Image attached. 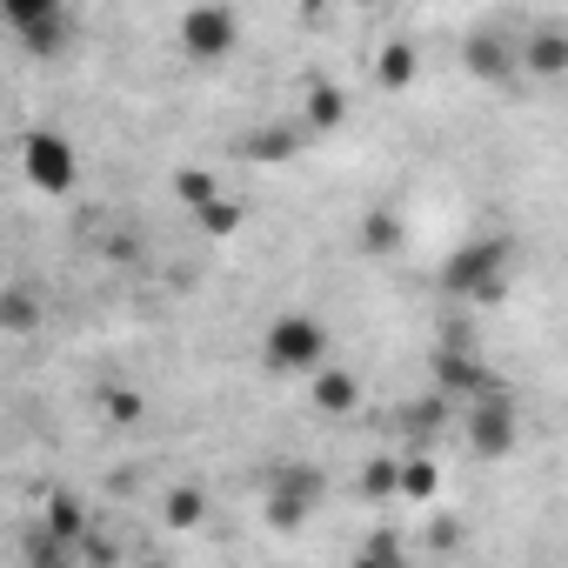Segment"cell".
I'll return each instance as SVG.
<instances>
[{
  "label": "cell",
  "instance_id": "7a4b0ae2",
  "mask_svg": "<svg viewBox=\"0 0 568 568\" xmlns=\"http://www.w3.org/2000/svg\"><path fill=\"white\" fill-rule=\"evenodd\" d=\"M508 281H515V241L508 234H481V241L455 247L448 267H442V288L462 295V302H501Z\"/></svg>",
  "mask_w": 568,
  "mask_h": 568
},
{
  "label": "cell",
  "instance_id": "ba28073f",
  "mask_svg": "<svg viewBox=\"0 0 568 568\" xmlns=\"http://www.w3.org/2000/svg\"><path fill=\"white\" fill-rule=\"evenodd\" d=\"M495 388H501V382L488 375L481 355H468V348H442V355H435V395H442V402H455V395L481 402V395H495Z\"/></svg>",
  "mask_w": 568,
  "mask_h": 568
},
{
  "label": "cell",
  "instance_id": "30bf717a",
  "mask_svg": "<svg viewBox=\"0 0 568 568\" xmlns=\"http://www.w3.org/2000/svg\"><path fill=\"white\" fill-rule=\"evenodd\" d=\"M402 247H408V221H402L395 207H368V214L355 221V254L388 261V254H402Z\"/></svg>",
  "mask_w": 568,
  "mask_h": 568
},
{
  "label": "cell",
  "instance_id": "d4e9b609",
  "mask_svg": "<svg viewBox=\"0 0 568 568\" xmlns=\"http://www.w3.org/2000/svg\"><path fill=\"white\" fill-rule=\"evenodd\" d=\"M355 568H408V561H402V541H395V535H375V541L355 555Z\"/></svg>",
  "mask_w": 568,
  "mask_h": 568
},
{
  "label": "cell",
  "instance_id": "5bb4252c",
  "mask_svg": "<svg viewBox=\"0 0 568 568\" xmlns=\"http://www.w3.org/2000/svg\"><path fill=\"white\" fill-rule=\"evenodd\" d=\"M515 61H521L528 74H541V81H555V74L568 68V34H561V21H548V28H541V34H535V41H528V48H521Z\"/></svg>",
  "mask_w": 568,
  "mask_h": 568
},
{
  "label": "cell",
  "instance_id": "6da1fadb",
  "mask_svg": "<svg viewBox=\"0 0 568 568\" xmlns=\"http://www.w3.org/2000/svg\"><path fill=\"white\" fill-rule=\"evenodd\" d=\"M328 362V328H322V315H308V308H281L267 328H261V368L267 375H315Z\"/></svg>",
  "mask_w": 568,
  "mask_h": 568
},
{
  "label": "cell",
  "instance_id": "3957f363",
  "mask_svg": "<svg viewBox=\"0 0 568 568\" xmlns=\"http://www.w3.org/2000/svg\"><path fill=\"white\" fill-rule=\"evenodd\" d=\"M21 174H28L34 194L68 201V194L81 187V148H74L61 128H28V134H21Z\"/></svg>",
  "mask_w": 568,
  "mask_h": 568
},
{
  "label": "cell",
  "instance_id": "ac0fdd59",
  "mask_svg": "<svg viewBox=\"0 0 568 568\" xmlns=\"http://www.w3.org/2000/svg\"><path fill=\"white\" fill-rule=\"evenodd\" d=\"M415 74H422V61H415V48H408V41H388V48L375 54V81H382L388 94H402Z\"/></svg>",
  "mask_w": 568,
  "mask_h": 568
},
{
  "label": "cell",
  "instance_id": "8992f818",
  "mask_svg": "<svg viewBox=\"0 0 568 568\" xmlns=\"http://www.w3.org/2000/svg\"><path fill=\"white\" fill-rule=\"evenodd\" d=\"M0 21H8V34H14L28 54H41V61H61L68 41H74V14L61 8V0H8V8H0Z\"/></svg>",
  "mask_w": 568,
  "mask_h": 568
},
{
  "label": "cell",
  "instance_id": "44dd1931",
  "mask_svg": "<svg viewBox=\"0 0 568 568\" xmlns=\"http://www.w3.org/2000/svg\"><path fill=\"white\" fill-rule=\"evenodd\" d=\"M241 221H247V207H241V201H227V194H214V201L201 207V227H207L214 241H227V234H241Z\"/></svg>",
  "mask_w": 568,
  "mask_h": 568
},
{
  "label": "cell",
  "instance_id": "52a82bcc",
  "mask_svg": "<svg viewBox=\"0 0 568 568\" xmlns=\"http://www.w3.org/2000/svg\"><path fill=\"white\" fill-rule=\"evenodd\" d=\"M181 48L194 61H227L241 48V14L234 8H187L181 14Z\"/></svg>",
  "mask_w": 568,
  "mask_h": 568
},
{
  "label": "cell",
  "instance_id": "7402d4cb",
  "mask_svg": "<svg viewBox=\"0 0 568 568\" xmlns=\"http://www.w3.org/2000/svg\"><path fill=\"white\" fill-rule=\"evenodd\" d=\"M101 415H108L114 428H134V422L148 415V402H141L134 388H101Z\"/></svg>",
  "mask_w": 568,
  "mask_h": 568
},
{
  "label": "cell",
  "instance_id": "ffe728a7",
  "mask_svg": "<svg viewBox=\"0 0 568 568\" xmlns=\"http://www.w3.org/2000/svg\"><path fill=\"white\" fill-rule=\"evenodd\" d=\"M435 488H442V468H435L428 455H415V462L402 455V462H395V495H415V501H428Z\"/></svg>",
  "mask_w": 568,
  "mask_h": 568
},
{
  "label": "cell",
  "instance_id": "484cf974",
  "mask_svg": "<svg viewBox=\"0 0 568 568\" xmlns=\"http://www.w3.org/2000/svg\"><path fill=\"white\" fill-rule=\"evenodd\" d=\"M141 568H168V561H161V555H148V561H141Z\"/></svg>",
  "mask_w": 568,
  "mask_h": 568
},
{
  "label": "cell",
  "instance_id": "cb8c5ba5",
  "mask_svg": "<svg viewBox=\"0 0 568 568\" xmlns=\"http://www.w3.org/2000/svg\"><path fill=\"white\" fill-rule=\"evenodd\" d=\"M362 495H368V501H388V495H395V455H375V462L362 468Z\"/></svg>",
  "mask_w": 568,
  "mask_h": 568
},
{
  "label": "cell",
  "instance_id": "603a6c76",
  "mask_svg": "<svg viewBox=\"0 0 568 568\" xmlns=\"http://www.w3.org/2000/svg\"><path fill=\"white\" fill-rule=\"evenodd\" d=\"M174 194H181V201H187V207L201 214V207H207V201H214L221 187H214V174H201V168H181V174H174Z\"/></svg>",
  "mask_w": 568,
  "mask_h": 568
},
{
  "label": "cell",
  "instance_id": "9c48e42d",
  "mask_svg": "<svg viewBox=\"0 0 568 568\" xmlns=\"http://www.w3.org/2000/svg\"><path fill=\"white\" fill-rule=\"evenodd\" d=\"M308 402H315V415H328V422H348V415L362 408V375H355V368H335V362H322V368L308 375Z\"/></svg>",
  "mask_w": 568,
  "mask_h": 568
},
{
  "label": "cell",
  "instance_id": "4fadbf2b",
  "mask_svg": "<svg viewBox=\"0 0 568 568\" xmlns=\"http://www.w3.org/2000/svg\"><path fill=\"white\" fill-rule=\"evenodd\" d=\"M41 315H48V295L34 281H8V288H0V335H34Z\"/></svg>",
  "mask_w": 568,
  "mask_h": 568
},
{
  "label": "cell",
  "instance_id": "e0dca14e",
  "mask_svg": "<svg viewBox=\"0 0 568 568\" xmlns=\"http://www.w3.org/2000/svg\"><path fill=\"white\" fill-rule=\"evenodd\" d=\"M468 68H475L481 81H508V74H515V48L495 41V34H475V41H468Z\"/></svg>",
  "mask_w": 568,
  "mask_h": 568
},
{
  "label": "cell",
  "instance_id": "9a60e30c",
  "mask_svg": "<svg viewBox=\"0 0 568 568\" xmlns=\"http://www.w3.org/2000/svg\"><path fill=\"white\" fill-rule=\"evenodd\" d=\"M161 521H168V535H194V528L207 521V495H201L194 481H174L168 501H161Z\"/></svg>",
  "mask_w": 568,
  "mask_h": 568
},
{
  "label": "cell",
  "instance_id": "2e32d148",
  "mask_svg": "<svg viewBox=\"0 0 568 568\" xmlns=\"http://www.w3.org/2000/svg\"><path fill=\"white\" fill-rule=\"evenodd\" d=\"M302 141H308V134H302L295 121H281V128H261V134H247V141H241V154H247V161H288Z\"/></svg>",
  "mask_w": 568,
  "mask_h": 568
},
{
  "label": "cell",
  "instance_id": "7c38bea8",
  "mask_svg": "<svg viewBox=\"0 0 568 568\" xmlns=\"http://www.w3.org/2000/svg\"><path fill=\"white\" fill-rule=\"evenodd\" d=\"M342 121H348V94H342L335 81H308V88H302V121H295V128H302V134H335Z\"/></svg>",
  "mask_w": 568,
  "mask_h": 568
},
{
  "label": "cell",
  "instance_id": "d6986e66",
  "mask_svg": "<svg viewBox=\"0 0 568 568\" xmlns=\"http://www.w3.org/2000/svg\"><path fill=\"white\" fill-rule=\"evenodd\" d=\"M81 555H88V548H68V541H54V535H41V528H28V541H21V561H28V568H81Z\"/></svg>",
  "mask_w": 568,
  "mask_h": 568
},
{
  "label": "cell",
  "instance_id": "277c9868",
  "mask_svg": "<svg viewBox=\"0 0 568 568\" xmlns=\"http://www.w3.org/2000/svg\"><path fill=\"white\" fill-rule=\"evenodd\" d=\"M322 501H328L322 462H288V468H274V481H267V495H261V515H267L274 535H295Z\"/></svg>",
  "mask_w": 568,
  "mask_h": 568
},
{
  "label": "cell",
  "instance_id": "8fae6325",
  "mask_svg": "<svg viewBox=\"0 0 568 568\" xmlns=\"http://www.w3.org/2000/svg\"><path fill=\"white\" fill-rule=\"evenodd\" d=\"M34 528H41V535H54V541H68V548H88V508H81V495L48 488V501H41Z\"/></svg>",
  "mask_w": 568,
  "mask_h": 568
},
{
  "label": "cell",
  "instance_id": "5b68a950",
  "mask_svg": "<svg viewBox=\"0 0 568 568\" xmlns=\"http://www.w3.org/2000/svg\"><path fill=\"white\" fill-rule=\"evenodd\" d=\"M462 442H468V455L475 462H508L515 455V442H521V428H515V402H508V388H495V395H481V402H462Z\"/></svg>",
  "mask_w": 568,
  "mask_h": 568
}]
</instances>
